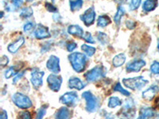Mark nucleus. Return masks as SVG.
<instances>
[{"instance_id":"nucleus-48","label":"nucleus","mask_w":159,"mask_h":119,"mask_svg":"<svg viewBox=\"0 0 159 119\" xmlns=\"http://www.w3.org/2000/svg\"><path fill=\"white\" fill-rule=\"evenodd\" d=\"M2 16H3V12H1V18H2Z\"/></svg>"},{"instance_id":"nucleus-2","label":"nucleus","mask_w":159,"mask_h":119,"mask_svg":"<svg viewBox=\"0 0 159 119\" xmlns=\"http://www.w3.org/2000/svg\"><path fill=\"white\" fill-rule=\"evenodd\" d=\"M148 83V80L144 79L143 76H136V77L127 78V79H123V83L125 87L133 90H141Z\"/></svg>"},{"instance_id":"nucleus-18","label":"nucleus","mask_w":159,"mask_h":119,"mask_svg":"<svg viewBox=\"0 0 159 119\" xmlns=\"http://www.w3.org/2000/svg\"><path fill=\"white\" fill-rule=\"evenodd\" d=\"M155 114V111L151 107H143L140 109L139 115L137 119H150L154 117Z\"/></svg>"},{"instance_id":"nucleus-39","label":"nucleus","mask_w":159,"mask_h":119,"mask_svg":"<svg viewBox=\"0 0 159 119\" xmlns=\"http://www.w3.org/2000/svg\"><path fill=\"white\" fill-rule=\"evenodd\" d=\"M77 48V44L74 42H69V43L66 45V49H67L68 52H72V51H74L75 49Z\"/></svg>"},{"instance_id":"nucleus-43","label":"nucleus","mask_w":159,"mask_h":119,"mask_svg":"<svg viewBox=\"0 0 159 119\" xmlns=\"http://www.w3.org/2000/svg\"><path fill=\"white\" fill-rule=\"evenodd\" d=\"M52 19L54 20L56 22H61L62 20V17L58 13H55L54 15H52Z\"/></svg>"},{"instance_id":"nucleus-35","label":"nucleus","mask_w":159,"mask_h":119,"mask_svg":"<svg viewBox=\"0 0 159 119\" xmlns=\"http://www.w3.org/2000/svg\"><path fill=\"white\" fill-rule=\"evenodd\" d=\"M19 119H32V116L29 111L24 110L19 113Z\"/></svg>"},{"instance_id":"nucleus-19","label":"nucleus","mask_w":159,"mask_h":119,"mask_svg":"<svg viewBox=\"0 0 159 119\" xmlns=\"http://www.w3.org/2000/svg\"><path fill=\"white\" fill-rule=\"evenodd\" d=\"M56 119H70L71 112L67 107H61L57 111Z\"/></svg>"},{"instance_id":"nucleus-45","label":"nucleus","mask_w":159,"mask_h":119,"mask_svg":"<svg viewBox=\"0 0 159 119\" xmlns=\"http://www.w3.org/2000/svg\"><path fill=\"white\" fill-rule=\"evenodd\" d=\"M105 119H116L114 116L112 115L111 114H107V115L105 116ZM121 119V118H119Z\"/></svg>"},{"instance_id":"nucleus-25","label":"nucleus","mask_w":159,"mask_h":119,"mask_svg":"<svg viewBox=\"0 0 159 119\" xmlns=\"http://www.w3.org/2000/svg\"><path fill=\"white\" fill-rule=\"evenodd\" d=\"M124 15H125L124 7H122V6H119L117 9V12H116V14L115 15V16H114V22L116 25H119L120 22H121L122 18H123V16Z\"/></svg>"},{"instance_id":"nucleus-10","label":"nucleus","mask_w":159,"mask_h":119,"mask_svg":"<svg viewBox=\"0 0 159 119\" xmlns=\"http://www.w3.org/2000/svg\"><path fill=\"white\" fill-rule=\"evenodd\" d=\"M46 67L53 74H57L61 72V66H60V59L58 56L52 55L49 56L46 62Z\"/></svg>"},{"instance_id":"nucleus-34","label":"nucleus","mask_w":159,"mask_h":119,"mask_svg":"<svg viewBox=\"0 0 159 119\" xmlns=\"http://www.w3.org/2000/svg\"><path fill=\"white\" fill-rule=\"evenodd\" d=\"M84 40L85 42H88L89 44H95V40L92 37V35L91 34V33L86 32L84 33Z\"/></svg>"},{"instance_id":"nucleus-3","label":"nucleus","mask_w":159,"mask_h":119,"mask_svg":"<svg viewBox=\"0 0 159 119\" xmlns=\"http://www.w3.org/2000/svg\"><path fill=\"white\" fill-rule=\"evenodd\" d=\"M105 75H106V68L102 64H98L91 70L85 72L84 77L88 82H95L104 77Z\"/></svg>"},{"instance_id":"nucleus-11","label":"nucleus","mask_w":159,"mask_h":119,"mask_svg":"<svg viewBox=\"0 0 159 119\" xmlns=\"http://www.w3.org/2000/svg\"><path fill=\"white\" fill-rule=\"evenodd\" d=\"M34 37L38 40L46 39L50 37L51 33H49V28L47 26H45L42 24H38L34 31Z\"/></svg>"},{"instance_id":"nucleus-30","label":"nucleus","mask_w":159,"mask_h":119,"mask_svg":"<svg viewBox=\"0 0 159 119\" xmlns=\"http://www.w3.org/2000/svg\"><path fill=\"white\" fill-rule=\"evenodd\" d=\"M97 39L100 44L105 45L108 42V36L103 32H99L97 34Z\"/></svg>"},{"instance_id":"nucleus-17","label":"nucleus","mask_w":159,"mask_h":119,"mask_svg":"<svg viewBox=\"0 0 159 119\" xmlns=\"http://www.w3.org/2000/svg\"><path fill=\"white\" fill-rule=\"evenodd\" d=\"M68 33L69 34L73 35L79 38H83L84 33V29H82L79 25H71L68 27Z\"/></svg>"},{"instance_id":"nucleus-23","label":"nucleus","mask_w":159,"mask_h":119,"mask_svg":"<svg viewBox=\"0 0 159 119\" xmlns=\"http://www.w3.org/2000/svg\"><path fill=\"white\" fill-rule=\"evenodd\" d=\"M20 70L19 65H14V66H11L5 72V78L6 79H10L12 76H15L18 74Z\"/></svg>"},{"instance_id":"nucleus-28","label":"nucleus","mask_w":159,"mask_h":119,"mask_svg":"<svg viewBox=\"0 0 159 119\" xmlns=\"http://www.w3.org/2000/svg\"><path fill=\"white\" fill-rule=\"evenodd\" d=\"M33 13H34V11H33L32 8L30 7H24L22 9L21 12H20V17L23 18H30L33 15Z\"/></svg>"},{"instance_id":"nucleus-33","label":"nucleus","mask_w":159,"mask_h":119,"mask_svg":"<svg viewBox=\"0 0 159 119\" xmlns=\"http://www.w3.org/2000/svg\"><path fill=\"white\" fill-rule=\"evenodd\" d=\"M142 2L140 0H133V1H130V4H129V8H130V11H135L138 8L140 7Z\"/></svg>"},{"instance_id":"nucleus-22","label":"nucleus","mask_w":159,"mask_h":119,"mask_svg":"<svg viewBox=\"0 0 159 119\" xmlns=\"http://www.w3.org/2000/svg\"><path fill=\"white\" fill-rule=\"evenodd\" d=\"M111 23V18L108 15H103L98 18L97 26L98 27H106Z\"/></svg>"},{"instance_id":"nucleus-9","label":"nucleus","mask_w":159,"mask_h":119,"mask_svg":"<svg viewBox=\"0 0 159 119\" xmlns=\"http://www.w3.org/2000/svg\"><path fill=\"white\" fill-rule=\"evenodd\" d=\"M45 76V72L39 70H33L31 72L30 81L34 87L38 89L43 84V77Z\"/></svg>"},{"instance_id":"nucleus-27","label":"nucleus","mask_w":159,"mask_h":119,"mask_svg":"<svg viewBox=\"0 0 159 119\" xmlns=\"http://www.w3.org/2000/svg\"><path fill=\"white\" fill-rule=\"evenodd\" d=\"M84 2L81 0H78V1H69V7L70 10L72 11H79L83 6Z\"/></svg>"},{"instance_id":"nucleus-4","label":"nucleus","mask_w":159,"mask_h":119,"mask_svg":"<svg viewBox=\"0 0 159 119\" xmlns=\"http://www.w3.org/2000/svg\"><path fill=\"white\" fill-rule=\"evenodd\" d=\"M12 101L16 107L20 109H29L32 107L33 103L27 95L17 92L12 95Z\"/></svg>"},{"instance_id":"nucleus-21","label":"nucleus","mask_w":159,"mask_h":119,"mask_svg":"<svg viewBox=\"0 0 159 119\" xmlns=\"http://www.w3.org/2000/svg\"><path fill=\"white\" fill-rule=\"evenodd\" d=\"M157 6V1L154 0H147L143 2V11H147V12H150V11H154Z\"/></svg>"},{"instance_id":"nucleus-7","label":"nucleus","mask_w":159,"mask_h":119,"mask_svg":"<svg viewBox=\"0 0 159 119\" xmlns=\"http://www.w3.org/2000/svg\"><path fill=\"white\" fill-rule=\"evenodd\" d=\"M47 83L49 87L52 91L57 92L61 87L62 78L57 74H50L47 78Z\"/></svg>"},{"instance_id":"nucleus-8","label":"nucleus","mask_w":159,"mask_h":119,"mask_svg":"<svg viewBox=\"0 0 159 119\" xmlns=\"http://www.w3.org/2000/svg\"><path fill=\"white\" fill-rule=\"evenodd\" d=\"M82 22L84 23L86 26H90L94 23L95 19H96V11L93 7L89 8L84 11L83 15L80 16Z\"/></svg>"},{"instance_id":"nucleus-16","label":"nucleus","mask_w":159,"mask_h":119,"mask_svg":"<svg viewBox=\"0 0 159 119\" xmlns=\"http://www.w3.org/2000/svg\"><path fill=\"white\" fill-rule=\"evenodd\" d=\"M84 87V83L79 78L72 76L69 79V87L70 89H76L78 90H83Z\"/></svg>"},{"instance_id":"nucleus-12","label":"nucleus","mask_w":159,"mask_h":119,"mask_svg":"<svg viewBox=\"0 0 159 119\" xmlns=\"http://www.w3.org/2000/svg\"><path fill=\"white\" fill-rule=\"evenodd\" d=\"M146 65V61L142 59L134 60L133 61L128 63L126 69L128 72H139Z\"/></svg>"},{"instance_id":"nucleus-38","label":"nucleus","mask_w":159,"mask_h":119,"mask_svg":"<svg viewBox=\"0 0 159 119\" xmlns=\"http://www.w3.org/2000/svg\"><path fill=\"white\" fill-rule=\"evenodd\" d=\"M25 74V71H22V72H18V74H17L16 76L14 77V79H13V83H14V84H16V83L19 81L20 79L23 77Z\"/></svg>"},{"instance_id":"nucleus-44","label":"nucleus","mask_w":159,"mask_h":119,"mask_svg":"<svg viewBox=\"0 0 159 119\" xmlns=\"http://www.w3.org/2000/svg\"><path fill=\"white\" fill-rule=\"evenodd\" d=\"M0 119H8L7 112L5 110H1V113H0Z\"/></svg>"},{"instance_id":"nucleus-36","label":"nucleus","mask_w":159,"mask_h":119,"mask_svg":"<svg viewBox=\"0 0 159 119\" xmlns=\"http://www.w3.org/2000/svg\"><path fill=\"white\" fill-rule=\"evenodd\" d=\"M34 24L31 22H29L24 25L23 30L25 31V33H30L34 29Z\"/></svg>"},{"instance_id":"nucleus-24","label":"nucleus","mask_w":159,"mask_h":119,"mask_svg":"<svg viewBox=\"0 0 159 119\" xmlns=\"http://www.w3.org/2000/svg\"><path fill=\"white\" fill-rule=\"evenodd\" d=\"M123 104L122 100L119 99V97L116 96H112L108 99V103H107V106L109 108H116V107H119Z\"/></svg>"},{"instance_id":"nucleus-15","label":"nucleus","mask_w":159,"mask_h":119,"mask_svg":"<svg viewBox=\"0 0 159 119\" xmlns=\"http://www.w3.org/2000/svg\"><path fill=\"white\" fill-rule=\"evenodd\" d=\"M159 91V87L157 85H153L151 87H150L149 88H147V90H144L143 92V97L147 100H152L154 99V96L156 95L157 92Z\"/></svg>"},{"instance_id":"nucleus-49","label":"nucleus","mask_w":159,"mask_h":119,"mask_svg":"<svg viewBox=\"0 0 159 119\" xmlns=\"http://www.w3.org/2000/svg\"><path fill=\"white\" fill-rule=\"evenodd\" d=\"M157 119H159V115H158V117H157Z\"/></svg>"},{"instance_id":"nucleus-14","label":"nucleus","mask_w":159,"mask_h":119,"mask_svg":"<svg viewBox=\"0 0 159 119\" xmlns=\"http://www.w3.org/2000/svg\"><path fill=\"white\" fill-rule=\"evenodd\" d=\"M24 43H25V38L23 37H20L15 42H13V43L10 44L8 45V52H11V53H16L18 51V49L24 45Z\"/></svg>"},{"instance_id":"nucleus-47","label":"nucleus","mask_w":159,"mask_h":119,"mask_svg":"<svg viewBox=\"0 0 159 119\" xmlns=\"http://www.w3.org/2000/svg\"><path fill=\"white\" fill-rule=\"evenodd\" d=\"M157 49L159 51V38H158V42H157Z\"/></svg>"},{"instance_id":"nucleus-6","label":"nucleus","mask_w":159,"mask_h":119,"mask_svg":"<svg viewBox=\"0 0 159 119\" xmlns=\"http://www.w3.org/2000/svg\"><path fill=\"white\" fill-rule=\"evenodd\" d=\"M78 101H79V98L76 91L66 92L60 98V103H63L68 107H73L77 104Z\"/></svg>"},{"instance_id":"nucleus-20","label":"nucleus","mask_w":159,"mask_h":119,"mask_svg":"<svg viewBox=\"0 0 159 119\" xmlns=\"http://www.w3.org/2000/svg\"><path fill=\"white\" fill-rule=\"evenodd\" d=\"M126 59H127V57H126L124 53H119V54L116 55L112 60L113 66L116 68L121 67L122 65L126 62Z\"/></svg>"},{"instance_id":"nucleus-41","label":"nucleus","mask_w":159,"mask_h":119,"mask_svg":"<svg viewBox=\"0 0 159 119\" xmlns=\"http://www.w3.org/2000/svg\"><path fill=\"white\" fill-rule=\"evenodd\" d=\"M126 25H127V27L128 29H132L135 27L136 22H134V21H131V20H127V22H126Z\"/></svg>"},{"instance_id":"nucleus-42","label":"nucleus","mask_w":159,"mask_h":119,"mask_svg":"<svg viewBox=\"0 0 159 119\" xmlns=\"http://www.w3.org/2000/svg\"><path fill=\"white\" fill-rule=\"evenodd\" d=\"M23 3H24L23 1H18V0H15V1H12V2H11L12 6L15 8L20 7H21Z\"/></svg>"},{"instance_id":"nucleus-37","label":"nucleus","mask_w":159,"mask_h":119,"mask_svg":"<svg viewBox=\"0 0 159 119\" xmlns=\"http://www.w3.org/2000/svg\"><path fill=\"white\" fill-rule=\"evenodd\" d=\"M45 8L47 9L48 11H49V12H52V13H57V8L55 7V6L52 5V3H50V2H45Z\"/></svg>"},{"instance_id":"nucleus-32","label":"nucleus","mask_w":159,"mask_h":119,"mask_svg":"<svg viewBox=\"0 0 159 119\" xmlns=\"http://www.w3.org/2000/svg\"><path fill=\"white\" fill-rule=\"evenodd\" d=\"M150 72L154 75L159 74V61H154L150 65Z\"/></svg>"},{"instance_id":"nucleus-46","label":"nucleus","mask_w":159,"mask_h":119,"mask_svg":"<svg viewBox=\"0 0 159 119\" xmlns=\"http://www.w3.org/2000/svg\"><path fill=\"white\" fill-rule=\"evenodd\" d=\"M157 107L159 108V99L157 100Z\"/></svg>"},{"instance_id":"nucleus-29","label":"nucleus","mask_w":159,"mask_h":119,"mask_svg":"<svg viewBox=\"0 0 159 119\" xmlns=\"http://www.w3.org/2000/svg\"><path fill=\"white\" fill-rule=\"evenodd\" d=\"M114 90L115 91H118L119 93H121L122 95H123L124 96H130V93L127 90H125L123 87L121 86V83H117L114 87Z\"/></svg>"},{"instance_id":"nucleus-5","label":"nucleus","mask_w":159,"mask_h":119,"mask_svg":"<svg viewBox=\"0 0 159 119\" xmlns=\"http://www.w3.org/2000/svg\"><path fill=\"white\" fill-rule=\"evenodd\" d=\"M82 98L85 99L86 101V110L89 113H94L97 110L98 106H99V102L98 99L94 95L91 91H84L82 94Z\"/></svg>"},{"instance_id":"nucleus-31","label":"nucleus","mask_w":159,"mask_h":119,"mask_svg":"<svg viewBox=\"0 0 159 119\" xmlns=\"http://www.w3.org/2000/svg\"><path fill=\"white\" fill-rule=\"evenodd\" d=\"M47 105H43L41 108L38 110V113H37L36 119H43L44 116L46 114V110H47Z\"/></svg>"},{"instance_id":"nucleus-40","label":"nucleus","mask_w":159,"mask_h":119,"mask_svg":"<svg viewBox=\"0 0 159 119\" xmlns=\"http://www.w3.org/2000/svg\"><path fill=\"white\" fill-rule=\"evenodd\" d=\"M9 63V58H8L7 56L6 55H3V56L1 57V60H0V64H1V68H4L5 66L8 64Z\"/></svg>"},{"instance_id":"nucleus-13","label":"nucleus","mask_w":159,"mask_h":119,"mask_svg":"<svg viewBox=\"0 0 159 119\" xmlns=\"http://www.w3.org/2000/svg\"><path fill=\"white\" fill-rule=\"evenodd\" d=\"M134 102L133 99H130L126 101L124 107H123V114L127 117H130L134 116L135 114V109H134Z\"/></svg>"},{"instance_id":"nucleus-1","label":"nucleus","mask_w":159,"mask_h":119,"mask_svg":"<svg viewBox=\"0 0 159 119\" xmlns=\"http://www.w3.org/2000/svg\"><path fill=\"white\" fill-rule=\"evenodd\" d=\"M69 60L75 72L80 73L87 66L88 57L86 55L79 52H72L69 55Z\"/></svg>"},{"instance_id":"nucleus-26","label":"nucleus","mask_w":159,"mask_h":119,"mask_svg":"<svg viewBox=\"0 0 159 119\" xmlns=\"http://www.w3.org/2000/svg\"><path fill=\"white\" fill-rule=\"evenodd\" d=\"M81 49L83 50V52H84L89 56H93V55L96 53V49L95 47H92V46H90V45H85V44L81 45Z\"/></svg>"}]
</instances>
